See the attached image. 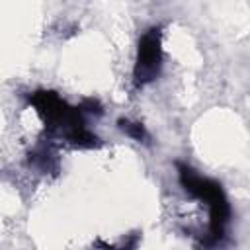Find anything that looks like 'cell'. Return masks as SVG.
Here are the masks:
<instances>
[{
    "mask_svg": "<svg viewBox=\"0 0 250 250\" xmlns=\"http://www.w3.org/2000/svg\"><path fill=\"white\" fill-rule=\"evenodd\" d=\"M27 102L35 107V111L43 119L45 127L49 131L61 133L64 139L70 133L86 127L84 117H82V111L78 109V105L66 104L53 90H37V92H33V94L27 96Z\"/></svg>",
    "mask_w": 250,
    "mask_h": 250,
    "instance_id": "cell-2",
    "label": "cell"
},
{
    "mask_svg": "<svg viewBox=\"0 0 250 250\" xmlns=\"http://www.w3.org/2000/svg\"><path fill=\"white\" fill-rule=\"evenodd\" d=\"M178 168V180L180 186L184 188L186 193H189L191 197L203 201L209 209V230L205 240L201 242L203 248H215L225 240V230H227V223L230 219V205L229 199L221 188L219 182L199 176L191 166L184 164V162H176Z\"/></svg>",
    "mask_w": 250,
    "mask_h": 250,
    "instance_id": "cell-1",
    "label": "cell"
},
{
    "mask_svg": "<svg viewBox=\"0 0 250 250\" xmlns=\"http://www.w3.org/2000/svg\"><path fill=\"white\" fill-rule=\"evenodd\" d=\"M29 162L35 164L37 168H41L43 172H49V170H55L57 168L55 154L47 146H37L33 152H29Z\"/></svg>",
    "mask_w": 250,
    "mask_h": 250,
    "instance_id": "cell-4",
    "label": "cell"
},
{
    "mask_svg": "<svg viewBox=\"0 0 250 250\" xmlns=\"http://www.w3.org/2000/svg\"><path fill=\"white\" fill-rule=\"evenodd\" d=\"M139 240H141V234H131V236H127V240L121 246H111V244H105L104 240H96V244L104 250H135Z\"/></svg>",
    "mask_w": 250,
    "mask_h": 250,
    "instance_id": "cell-6",
    "label": "cell"
},
{
    "mask_svg": "<svg viewBox=\"0 0 250 250\" xmlns=\"http://www.w3.org/2000/svg\"><path fill=\"white\" fill-rule=\"evenodd\" d=\"M117 125H119V129L125 133V135H129L131 139H135V141H139V143H146V139H148V135H146V129L143 127V123H139V121H129V119H117Z\"/></svg>",
    "mask_w": 250,
    "mask_h": 250,
    "instance_id": "cell-5",
    "label": "cell"
},
{
    "mask_svg": "<svg viewBox=\"0 0 250 250\" xmlns=\"http://www.w3.org/2000/svg\"><path fill=\"white\" fill-rule=\"evenodd\" d=\"M162 66V33L160 27L146 29L137 45V59L133 66L135 86H145L152 82Z\"/></svg>",
    "mask_w": 250,
    "mask_h": 250,
    "instance_id": "cell-3",
    "label": "cell"
},
{
    "mask_svg": "<svg viewBox=\"0 0 250 250\" xmlns=\"http://www.w3.org/2000/svg\"><path fill=\"white\" fill-rule=\"evenodd\" d=\"M78 109L82 113H94V115H102L104 109H102V104L94 98H84L80 104H78Z\"/></svg>",
    "mask_w": 250,
    "mask_h": 250,
    "instance_id": "cell-7",
    "label": "cell"
}]
</instances>
